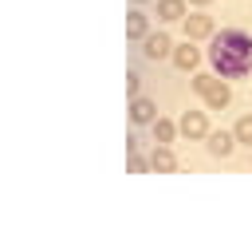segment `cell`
Segmentation results:
<instances>
[{
    "mask_svg": "<svg viewBox=\"0 0 252 237\" xmlns=\"http://www.w3.org/2000/svg\"><path fill=\"white\" fill-rule=\"evenodd\" d=\"M134 4H138V8H142V4H146V0H134Z\"/></svg>",
    "mask_w": 252,
    "mask_h": 237,
    "instance_id": "ac0fdd59",
    "label": "cell"
},
{
    "mask_svg": "<svg viewBox=\"0 0 252 237\" xmlns=\"http://www.w3.org/2000/svg\"><path fill=\"white\" fill-rule=\"evenodd\" d=\"M126 115H130V122H134V126H150V122L158 118V103H154V99H146V95H134Z\"/></svg>",
    "mask_w": 252,
    "mask_h": 237,
    "instance_id": "277c9868",
    "label": "cell"
},
{
    "mask_svg": "<svg viewBox=\"0 0 252 237\" xmlns=\"http://www.w3.org/2000/svg\"><path fill=\"white\" fill-rule=\"evenodd\" d=\"M185 12H189V0H158V20H161V24L185 20Z\"/></svg>",
    "mask_w": 252,
    "mask_h": 237,
    "instance_id": "8fae6325",
    "label": "cell"
},
{
    "mask_svg": "<svg viewBox=\"0 0 252 237\" xmlns=\"http://www.w3.org/2000/svg\"><path fill=\"white\" fill-rule=\"evenodd\" d=\"M126 95H130V99L142 95V75H138V71H126Z\"/></svg>",
    "mask_w": 252,
    "mask_h": 237,
    "instance_id": "2e32d148",
    "label": "cell"
},
{
    "mask_svg": "<svg viewBox=\"0 0 252 237\" xmlns=\"http://www.w3.org/2000/svg\"><path fill=\"white\" fill-rule=\"evenodd\" d=\"M150 170H154V174H173V170H177L173 146H161V142H158V146L150 150Z\"/></svg>",
    "mask_w": 252,
    "mask_h": 237,
    "instance_id": "30bf717a",
    "label": "cell"
},
{
    "mask_svg": "<svg viewBox=\"0 0 252 237\" xmlns=\"http://www.w3.org/2000/svg\"><path fill=\"white\" fill-rule=\"evenodd\" d=\"M150 126H154V142H161V146H173V138L181 134V130H177V122H173V118H161V115H158Z\"/></svg>",
    "mask_w": 252,
    "mask_h": 237,
    "instance_id": "7c38bea8",
    "label": "cell"
},
{
    "mask_svg": "<svg viewBox=\"0 0 252 237\" xmlns=\"http://www.w3.org/2000/svg\"><path fill=\"white\" fill-rule=\"evenodd\" d=\"M177 130H181L189 142H193V138H205V134H209V115H205V111H185V115L177 118Z\"/></svg>",
    "mask_w": 252,
    "mask_h": 237,
    "instance_id": "3957f363",
    "label": "cell"
},
{
    "mask_svg": "<svg viewBox=\"0 0 252 237\" xmlns=\"http://www.w3.org/2000/svg\"><path fill=\"white\" fill-rule=\"evenodd\" d=\"M232 134H236V146H248L252 150V115H240L236 126H232Z\"/></svg>",
    "mask_w": 252,
    "mask_h": 237,
    "instance_id": "4fadbf2b",
    "label": "cell"
},
{
    "mask_svg": "<svg viewBox=\"0 0 252 237\" xmlns=\"http://www.w3.org/2000/svg\"><path fill=\"white\" fill-rule=\"evenodd\" d=\"M209 63L220 79H248L252 75V36L240 28H220L209 36Z\"/></svg>",
    "mask_w": 252,
    "mask_h": 237,
    "instance_id": "6da1fadb",
    "label": "cell"
},
{
    "mask_svg": "<svg viewBox=\"0 0 252 237\" xmlns=\"http://www.w3.org/2000/svg\"><path fill=\"white\" fill-rule=\"evenodd\" d=\"M201 99H205V107H209V111H224V107L232 103V91H228V83H224V79L217 75V79L209 83V91H205Z\"/></svg>",
    "mask_w": 252,
    "mask_h": 237,
    "instance_id": "9c48e42d",
    "label": "cell"
},
{
    "mask_svg": "<svg viewBox=\"0 0 252 237\" xmlns=\"http://www.w3.org/2000/svg\"><path fill=\"white\" fill-rule=\"evenodd\" d=\"M169 51H173V40H169L165 32H150V36L142 40V55H146V59H154V63H158V59H165Z\"/></svg>",
    "mask_w": 252,
    "mask_h": 237,
    "instance_id": "8992f818",
    "label": "cell"
},
{
    "mask_svg": "<svg viewBox=\"0 0 252 237\" xmlns=\"http://www.w3.org/2000/svg\"><path fill=\"white\" fill-rule=\"evenodd\" d=\"M205 146H209L213 158H228V154L236 150V134H232V130H209V134H205Z\"/></svg>",
    "mask_w": 252,
    "mask_h": 237,
    "instance_id": "52a82bcc",
    "label": "cell"
},
{
    "mask_svg": "<svg viewBox=\"0 0 252 237\" xmlns=\"http://www.w3.org/2000/svg\"><path fill=\"white\" fill-rule=\"evenodd\" d=\"M189 4H193V8H209L213 0H189Z\"/></svg>",
    "mask_w": 252,
    "mask_h": 237,
    "instance_id": "e0dca14e",
    "label": "cell"
},
{
    "mask_svg": "<svg viewBox=\"0 0 252 237\" xmlns=\"http://www.w3.org/2000/svg\"><path fill=\"white\" fill-rule=\"evenodd\" d=\"M146 36H150V16L134 4V8L126 12V40H130V43H142Z\"/></svg>",
    "mask_w": 252,
    "mask_h": 237,
    "instance_id": "5b68a950",
    "label": "cell"
},
{
    "mask_svg": "<svg viewBox=\"0 0 252 237\" xmlns=\"http://www.w3.org/2000/svg\"><path fill=\"white\" fill-rule=\"evenodd\" d=\"M213 79H217V71H197V75H193V91H197V95H205Z\"/></svg>",
    "mask_w": 252,
    "mask_h": 237,
    "instance_id": "9a60e30c",
    "label": "cell"
},
{
    "mask_svg": "<svg viewBox=\"0 0 252 237\" xmlns=\"http://www.w3.org/2000/svg\"><path fill=\"white\" fill-rule=\"evenodd\" d=\"M126 170H130V174H150V158L138 154V150H130V154H126Z\"/></svg>",
    "mask_w": 252,
    "mask_h": 237,
    "instance_id": "5bb4252c",
    "label": "cell"
},
{
    "mask_svg": "<svg viewBox=\"0 0 252 237\" xmlns=\"http://www.w3.org/2000/svg\"><path fill=\"white\" fill-rule=\"evenodd\" d=\"M181 28H185V40H209V36L217 32V24H213L209 12H185Z\"/></svg>",
    "mask_w": 252,
    "mask_h": 237,
    "instance_id": "7a4b0ae2",
    "label": "cell"
},
{
    "mask_svg": "<svg viewBox=\"0 0 252 237\" xmlns=\"http://www.w3.org/2000/svg\"><path fill=\"white\" fill-rule=\"evenodd\" d=\"M169 59H173L181 71H197V63H201V47H193V40H185V43H173Z\"/></svg>",
    "mask_w": 252,
    "mask_h": 237,
    "instance_id": "ba28073f",
    "label": "cell"
}]
</instances>
